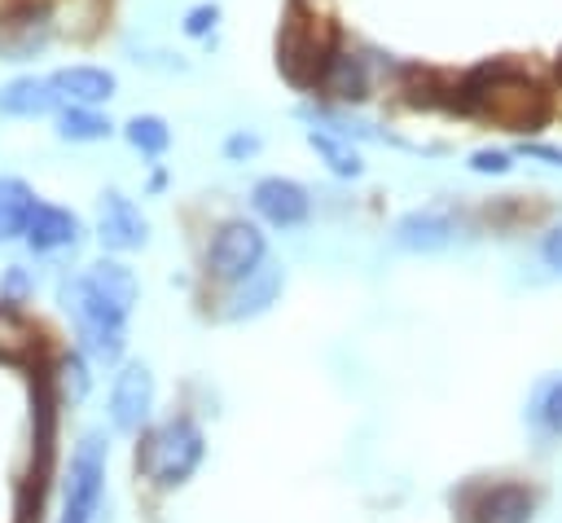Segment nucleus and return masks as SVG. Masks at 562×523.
Masks as SVG:
<instances>
[{
	"label": "nucleus",
	"mask_w": 562,
	"mask_h": 523,
	"mask_svg": "<svg viewBox=\"0 0 562 523\" xmlns=\"http://www.w3.org/2000/svg\"><path fill=\"white\" fill-rule=\"evenodd\" d=\"M452 101H457V110L479 114V119H492L505 132H536L549 119L544 88L531 75H522L518 66H509V62L470 70L457 84V97Z\"/></svg>",
	"instance_id": "f257e3e1"
},
{
	"label": "nucleus",
	"mask_w": 562,
	"mask_h": 523,
	"mask_svg": "<svg viewBox=\"0 0 562 523\" xmlns=\"http://www.w3.org/2000/svg\"><path fill=\"white\" fill-rule=\"evenodd\" d=\"M334 31L325 26V18L290 9L281 31H277V70L294 84V88H321L329 62H334Z\"/></svg>",
	"instance_id": "f03ea898"
},
{
	"label": "nucleus",
	"mask_w": 562,
	"mask_h": 523,
	"mask_svg": "<svg viewBox=\"0 0 562 523\" xmlns=\"http://www.w3.org/2000/svg\"><path fill=\"white\" fill-rule=\"evenodd\" d=\"M61 308L70 312L75 330H79V343L92 360L101 365H114L123 356V343H127V312H119L114 303H105L83 277H70L61 281Z\"/></svg>",
	"instance_id": "7ed1b4c3"
},
{
	"label": "nucleus",
	"mask_w": 562,
	"mask_h": 523,
	"mask_svg": "<svg viewBox=\"0 0 562 523\" xmlns=\"http://www.w3.org/2000/svg\"><path fill=\"white\" fill-rule=\"evenodd\" d=\"M202 453H206V439H202L198 422L193 418H167L145 448V470L158 488H180L202 466Z\"/></svg>",
	"instance_id": "20e7f679"
},
{
	"label": "nucleus",
	"mask_w": 562,
	"mask_h": 523,
	"mask_svg": "<svg viewBox=\"0 0 562 523\" xmlns=\"http://www.w3.org/2000/svg\"><path fill=\"white\" fill-rule=\"evenodd\" d=\"M105 497V435L88 431L70 453V479H66V514L61 523H92Z\"/></svg>",
	"instance_id": "39448f33"
},
{
	"label": "nucleus",
	"mask_w": 562,
	"mask_h": 523,
	"mask_svg": "<svg viewBox=\"0 0 562 523\" xmlns=\"http://www.w3.org/2000/svg\"><path fill=\"white\" fill-rule=\"evenodd\" d=\"M263 259H268V242H263L259 224H250V220L220 224L215 237H211V246H206V272L215 281H241Z\"/></svg>",
	"instance_id": "423d86ee"
},
{
	"label": "nucleus",
	"mask_w": 562,
	"mask_h": 523,
	"mask_svg": "<svg viewBox=\"0 0 562 523\" xmlns=\"http://www.w3.org/2000/svg\"><path fill=\"white\" fill-rule=\"evenodd\" d=\"M250 207H255V215H259L263 224H272V229H299V224L312 215L307 189H303L299 180H290V176H263V180H255Z\"/></svg>",
	"instance_id": "0eeeda50"
},
{
	"label": "nucleus",
	"mask_w": 562,
	"mask_h": 523,
	"mask_svg": "<svg viewBox=\"0 0 562 523\" xmlns=\"http://www.w3.org/2000/svg\"><path fill=\"white\" fill-rule=\"evenodd\" d=\"M53 35V18L44 4L26 0L13 4L9 13H0V62H26L35 57Z\"/></svg>",
	"instance_id": "6e6552de"
},
{
	"label": "nucleus",
	"mask_w": 562,
	"mask_h": 523,
	"mask_svg": "<svg viewBox=\"0 0 562 523\" xmlns=\"http://www.w3.org/2000/svg\"><path fill=\"white\" fill-rule=\"evenodd\" d=\"M149 409H154V374L149 365L132 360L114 374V387H110V422L119 431H140L149 422Z\"/></svg>",
	"instance_id": "1a4fd4ad"
},
{
	"label": "nucleus",
	"mask_w": 562,
	"mask_h": 523,
	"mask_svg": "<svg viewBox=\"0 0 562 523\" xmlns=\"http://www.w3.org/2000/svg\"><path fill=\"white\" fill-rule=\"evenodd\" d=\"M97 237H101L105 251H136L149 237V220L140 215V207L127 193L105 189L101 193V211H97Z\"/></svg>",
	"instance_id": "9d476101"
},
{
	"label": "nucleus",
	"mask_w": 562,
	"mask_h": 523,
	"mask_svg": "<svg viewBox=\"0 0 562 523\" xmlns=\"http://www.w3.org/2000/svg\"><path fill=\"white\" fill-rule=\"evenodd\" d=\"M83 233L79 215L66 211V207H53V202H35L31 207V220H26V233L22 242L35 251V255H48V251H61V246H75Z\"/></svg>",
	"instance_id": "9b49d317"
},
{
	"label": "nucleus",
	"mask_w": 562,
	"mask_h": 523,
	"mask_svg": "<svg viewBox=\"0 0 562 523\" xmlns=\"http://www.w3.org/2000/svg\"><path fill=\"white\" fill-rule=\"evenodd\" d=\"M61 110V92L53 88L48 75H18L9 84H0V114L9 119H44Z\"/></svg>",
	"instance_id": "f8f14e48"
},
{
	"label": "nucleus",
	"mask_w": 562,
	"mask_h": 523,
	"mask_svg": "<svg viewBox=\"0 0 562 523\" xmlns=\"http://www.w3.org/2000/svg\"><path fill=\"white\" fill-rule=\"evenodd\" d=\"M452 237H457L452 215H443V211H435V207H422V211H408V215L395 220V246H400V251L430 255V251H443Z\"/></svg>",
	"instance_id": "ddd939ff"
},
{
	"label": "nucleus",
	"mask_w": 562,
	"mask_h": 523,
	"mask_svg": "<svg viewBox=\"0 0 562 523\" xmlns=\"http://www.w3.org/2000/svg\"><path fill=\"white\" fill-rule=\"evenodd\" d=\"M48 79L61 92V101H75V105H105L119 88L114 70H105V66H61Z\"/></svg>",
	"instance_id": "4468645a"
},
{
	"label": "nucleus",
	"mask_w": 562,
	"mask_h": 523,
	"mask_svg": "<svg viewBox=\"0 0 562 523\" xmlns=\"http://www.w3.org/2000/svg\"><path fill=\"white\" fill-rule=\"evenodd\" d=\"M531 510H536V497L522 483H496L474 501L470 519L474 523H531Z\"/></svg>",
	"instance_id": "2eb2a0df"
},
{
	"label": "nucleus",
	"mask_w": 562,
	"mask_h": 523,
	"mask_svg": "<svg viewBox=\"0 0 562 523\" xmlns=\"http://www.w3.org/2000/svg\"><path fill=\"white\" fill-rule=\"evenodd\" d=\"M83 281H88L105 303H114L119 312H132V308H136V299H140L136 272H132L127 264H119V259H97V264H88Z\"/></svg>",
	"instance_id": "dca6fc26"
},
{
	"label": "nucleus",
	"mask_w": 562,
	"mask_h": 523,
	"mask_svg": "<svg viewBox=\"0 0 562 523\" xmlns=\"http://www.w3.org/2000/svg\"><path fill=\"white\" fill-rule=\"evenodd\" d=\"M277 290H281V268L259 264L255 272H246V277L237 281V294L228 299V316H233V321H241V316L263 312V308L277 299Z\"/></svg>",
	"instance_id": "f3484780"
},
{
	"label": "nucleus",
	"mask_w": 562,
	"mask_h": 523,
	"mask_svg": "<svg viewBox=\"0 0 562 523\" xmlns=\"http://www.w3.org/2000/svg\"><path fill=\"white\" fill-rule=\"evenodd\" d=\"M40 198L31 193L26 180L18 176H0V242H13L26 233V220H31V207Z\"/></svg>",
	"instance_id": "a211bd4d"
},
{
	"label": "nucleus",
	"mask_w": 562,
	"mask_h": 523,
	"mask_svg": "<svg viewBox=\"0 0 562 523\" xmlns=\"http://www.w3.org/2000/svg\"><path fill=\"white\" fill-rule=\"evenodd\" d=\"M307 145H312V149L325 158V167H329L334 176L356 180V176L364 171L360 154L351 149V136H342V132H329V127H307Z\"/></svg>",
	"instance_id": "6ab92c4d"
},
{
	"label": "nucleus",
	"mask_w": 562,
	"mask_h": 523,
	"mask_svg": "<svg viewBox=\"0 0 562 523\" xmlns=\"http://www.w3.org/2000/svg\"><path fill=\"white\" fill-rule=\"evenodd\" d=\"M321 88L338 101H360L369 92V70H364V57H351V53H334Z\"/></svg>",
	"instance_id": "aec40b11"
},
{
	"label": "nucleus",
	"mask_w": 562,
	"mask_h": 523,
	"mask_svg": "<svg viewBox=\"0 0 562 523\" xmlns=\"http://www.w3.org/2000/svg\"><path fill=\"white\" fill-rule=\"evenodd\" d=\"M114 132V123L97 110V105H75V101H66L61 110H57V136L61 141H105Z\"/></svg>",
	"instance_id": "412c9836"
},
{
	"label": "nucleus",
	"mask_w": 562,
	"mask_h": 523,
	"mask_svg": "<svg viewBox=\"0 0 562 523\" xmlns=\"http://www.w3.org/2000/svg\"><path fill=\"white\" fill-rule=\"evenodd\" d=\"M123 136H127V145H132L136 154H145V158H162V154L171 149V127H167V119H158V114H132V119L123 123Z\"/></svg>",
	"instance_id": "4be33fe9"
},
{
	"label": "nucleus",
	"mask_w": 562,
	"mask_h": 523,
	"mask_svg": "<svg viewBox=\"0 0 562 523\" xmlns=\"http://www.w3.org/2000/svg\"><path fill=\"white\" fill-rule=\"evenodd\" d=\"M31 343H35L31 325L13 308H0V356H26Z\"/></svg>",
	"instance_id": "5701e85b"
},
{
	"label": "nucleus",
	"mask_w": 562,
	"mask_h": 523,
	"mask_svg": "<svg viewBox=\"0 0 562 523\" xmlns=\"http://www.w3.org/2000/svg\"><path fill=\"white\" fill-rule=\"evenodd\" d=\"M215 22H220V4H193V9L184 13V35L202 40V35L215 31Z\"/></svg>",
	"instance_id": "b1692460"
},
{
	"label": "nucleus",
	"mask_w": 562,
	"mask_h": 523,
	"mask_svg": "<svg viewBox=\"0 0 562 523\" xmlns=\"http://www.w3.org/2000/svg\"><path fill=\"white\" fill-rule=\"evenodd\" d=\"M509 167H514V158L505 149H474L470 154V171H479V176H505Z\"/></svg>",
	"instance_id": "393cba45"
},
{
	"label": "nucleus",
	"mask_w": 562,
	"mask_h": 523,
	"mask_svg": "<svg viewBox=\"0 0 562 523\" xmlns=\"http://www.w3.org/2000/svg\"><path fill=\"white\" fill-rule=\"evenodd\" d=\"M540 422H544V431L562 435V382H553V387L544 391V400H540Z\"/></svg>",
	"instance_id": "a878e982"
},
{
	"label": "nucleus",
	"mask_w": 562,
	"mask_h": 523,
	"mask_svg": "<svg viewBox=\"0 0 562 523\" xmlns=\"http://www.w3.org/2000/svg\"><path fill=\"white\" fill-rule=\"evenodd\" d=\"M259 149V136L255 132H233L228 141H224V154L233 158V163H241V158H250Z\"/></svg>",
	"instance_id": "bb28decb"
},
{
	"label": "nucleus",
	"mask_w": 562,
	"mask_h": 523,
	"mask_svg": "<svg viewBox=\"0 0 562 523\" xmlns=\"http://www.w3.org/2000/svg\"><path fill=\"white\" fill-rule=\"evenodd\" d=\"M540 259H544L553 272H562V224H553V229L544 233V242H540Z\"/></svg>",
	"instance_id": "cd10ccee"
},
{
	"label": "nucleus",
	"mask_w": 562,
	"mask_h": 523,
	"mask_svg": "<svg viewBox=\"0 0 562 523\" xmlns=\"http://www.w3.org/2000/svg\"><path fill=\"white\" fill-rule=\"evenodd\" d=\"M61 374H66V387H70V396L79 400V396L88 391V374H83V360H79V356H70V360L61 365Z\"/></svg>",
	"instance_id": "c85d7f7f"
},
{
	"label": "nucleus",
	"mask_w": 562,
	"mask_h": 523,
	"mask_svg": "<svg viewBox=\"0 0 562 523\" xmlns=\"http://www.w3.org/2000/svg\"><path fill=\"white\" fill-rule=\"evenodd\" d=\"M522 154H527V158H540V163H549V167H562V149H558V145L531 141V145H522Z\"/></svg>",
	"instance_id": "c756f323"
},
{
	"label": "nucleus",
	"mask_w": 562,
	"mask_h": 523,
	"mask_svg": "<svg viewBox=\"0 0 562 523\" xmlns=\"http://www.w3.org/2000/svg\"><path fill=\"white\" fill-rule=\"evenodd\" d=\"M558 84H562V57H558Z\"/></svg>",
	"instance_id": "7c9ffc66"
}]
</instances>
